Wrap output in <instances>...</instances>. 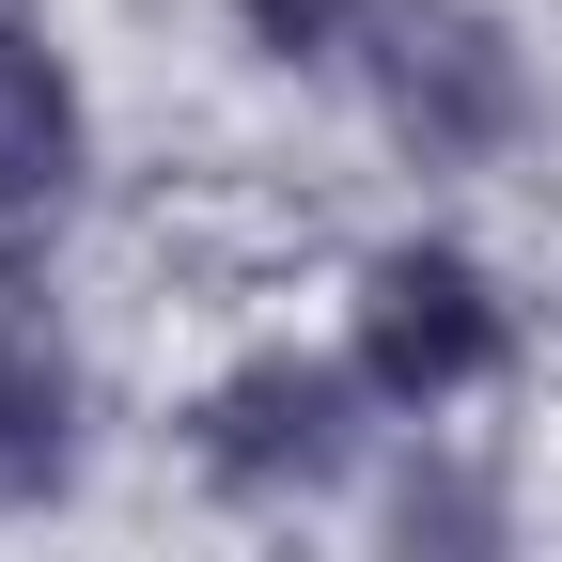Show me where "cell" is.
Returning a JSON list of instances; mask_svg holds the SVG:
<instances>
[{"label":"cell","instance_id":"cell-1","mask_svg":"<svg viewBox=\"0 0 562 562\" xmlns=\"http://www.w3.org/2000/svg\"><path fill=\"white\" fill-rule=\"evenodd\" d=\"M501 281H484V250H453V235H406V250H375L360 266V344H344V360H360V391L375 406H469L484 375H501Z\"/></svg>","mask_w":562,"mask_h":562},{"label":"cell","instance_id":"cell-2","mask_svg":"<svg viewBox=\"0 0 562 562\" xmlns=\"http://www.w3.org/2000/svg\"><path fill=\"white\" fill-rule=\"evenodd\" d=\"M375 110H391V140L406 157H501V140L531 125V63H516V32L484 16V0H391L375 16Z\"/></svg>","mask_w":562,"mask_h":562},{"label":"cell","instance_id":"cell-3","mask_svg":"<svg viewBox=\"0 0 562 562\" xmlns=\"http://www.w3.org/2000/svg\"><path fill=\"white\" fill-rule=\"evenodd\" d=\"M188 453L220 469L235 501H313V484L360 453V360H297V344L235 360L220 391L188 406Z\"/></svg>","mask_w":562,"mask_h":562},{"label":"cell","instance_id":"cell-4","mask_svg":"<svg viewBox=\"0 0 562 562\" xmlns=\"http://www.w3.org/2000/svg\"><path fill=\"white\" fill-rule=\"evenodd\" d=\"M94 188V94L47 16H0V281H32Z\"/></svg>","mask_w":562,"mask_h":562},{"label":"cell","instance_id":"cell-5","mask_svg":"<svg viewBox=\"0 0 562 562\" xmlns=\"http://www.w3.org/2000/svg\"><path fill=\"white\" fill-rule=\"evenodd\" d=\"M501 547H516L501 469H484V453H453V438H422V453H406V484H391L375 562H501Z\"/></svg>","mask_w":562,"mask_h":562},{"label":"cell","instance_id":"cell-6","mask_svg":"<svg viewBox=\"0 0 562 562\" xmlns=\"http://www.w3.org/2000/svg\"><path fill=\"white\" fill-rule=\"evenodd\" d=\"M79 469V375L32 313H0V501H63Z\"/></svg>","mask_w":562,"mask_h":562},{"label":"cell","instance_id":"cell-7","mask_svg":"<svg viewBox=\"0 0 562 562\" xmlns=\"http://www.w3.org/2000/svg\"><path fill=\"white\" fill-rule=\"evenodd\" d=\"M235 16H250V47H266V63H360L391 0H235Z\"/></svg>","mask_w":562,"mask_h":562}]
</instances>
